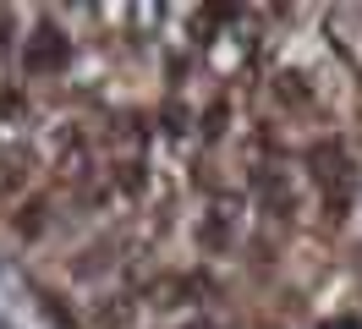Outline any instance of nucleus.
Here are the masks:
<instances>
[{"label":"nucleus","mask_w":362,"mask_h":329,"mask_svg":"<svg viewBox=\"0 0 362 329\" xmlns=\"http://www.w3.org/2000/svg\"><path fill=\"white\" fill-rule=\"evenodd\" d=\"M45 209H23V214H17V236H39V231H45Z\"/></svg>","instance_id":"3"},{"label":"nucleus","mask_w":362,"mask_h":329,"mask_svg":"<svg viewBox=\"0 0 362 329\" xmlns=\"http://www.w3.org/2000/svg\"><path fill=\"white\" fill-rule=\"evenodd\" d=\"M66 55H71V44L61 39V33H49V28H39L33 39H28V55H23V66L39 77V71H61L66 66Z\"/></svg>","instance_id":"1"},{"label":"nucleus","mask_w":362,"mask_h":329,"mask_svg":"<svg viewBox=\"0 0 362 329\" xmlns=\"http://www.w3.org/2000/svg\"><path fill=\"white\" fill-rule=\"evenodd\" d=\"M346 171H351V165H346V159H340L329 143H324V149H313V175H318V181H329V175H346Z\"/></svg>","instance_id":"2"},{"label":"nucleus","mask_w":362,"mask_h":329,"mask_svg":"<svg viewBox=\"0 0 362 329\" xmlns=\"http://www.w3.org/2000/svg\"><path fill=\"white\" fill-rule=\"evenodd\" d=\"M204 241H209V247H226V241H230L226 219H209V225H204Z\"/></svg>","instance_id":"4"}]
</instances>
